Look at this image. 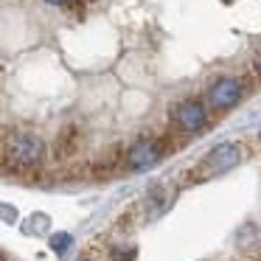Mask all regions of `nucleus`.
<instances>
[{
	"label": "nucleus",
	"instance_id": "obj_1",
	"mask_svg": "<svg viewBox=\"0 0 261 261\" xmlns=\"http://www.w3.org/2000/svg\"><path fill=\"white\" fill-rule=\"evenodd\" d=\"M3 154H6V163H12L14 169H31L42 158V141L31 132H17L6 138Z\"/></svg>",
	"mask_w": 261,
	"mask_h": 261
},
{
	"label": "nucleus",
	"instance_id": "obj_4",
	"mask_svg": "<svg viewBox=\"0 0 261 261\" xmlns=\"http://www.w3.org/2000/svg\"><path fill=\"white\" fill-rule=\"evenodd\" d=\"M242 82L239 79H219L214 87L208 90V98L214 104V110H230L233 104L242 98Z\"/></svg>",
	"mask_w": 261,
	"mask_h": 261
},
{
	"label": "nucleus",
	"instance_id": "obj_11",
	"mask_svg": "<svg viewBox=\"0 0 261 261\" xmlns=\"http://www.w3.org/2000/svg\"><path fill=\"white\" fill-rule=\"evenodd\" d=\"M255 70H258V73H261V57L255 59Z\"/></svg>",
	"mask_w": 261,
	"mask_h": 261
},
{
	"label": "nucleus",
	"instance_id": "obj_12",
	"mask_svg": "<svg viewBox=\"0 0 261 261\" xmlns=\"http://www.w3.org/2000/svg\"><path fill=\"white\" fill-rule=\"evenodd\" d=\"M79 261H90V258H79Z\"/></svg>",
	"mask_w": 261,
	"mask_h": 261
},
{
	"label": "nucleus",
	"instance_id": "obj_3",
	"mask_svg": "<svg viewBox=\"0 0 261 261\" xmlns=\"http://www.w3.org/2000/svg\"><path fill=\"white\" fill-rule=\"evenodd\" d=\"M160 154H163V149H160V143L158 141H138L135 146L126 152V169H132V171H143V169H149V166H154L160 160Z\"/></svg>",
	"mask_w": 261,
	"mask_h": 261
},
{
	"label": "nucleus",
	"instance_id": "obj_5",
	"mask_svg": "<svg viewBox=\"0 0 261 261\" xmlns=\"http://www.w3.org/2000/svg\"><path fill=\"white\" fill-rule=\"evenodd\" d=\"M205 121H208V113H205V107L199 101H182L180 107L174 110V124L180 126L182 132L202 129Z\"/></svg>",
	"mask_w": 261,
	"mask_h": 261
},
{
	"label": "nucleus",
	"instance_id": "obj_7",
	"mask_svg": "<svg viewBox=\"0 0 261 261\" xmlns=\"http://www.w3.org/2000/svg\"><path fill=\"white\" fill-rule=\"evenodd\" d=\"M70 244H73V236H70V233H54V236H51V250L57 255L68 253Z\"/></svg>",
	"mask_w": 261,
	"mask_h": 261
},
{
	"label": "nucleus",
	"instance_id": "obj_8",
	"mask_svg": "<svg viewBox=\"0 0 261 261\" xmlns=\"http://www.w3.org/2000/svg\"><path fill=\"white\" fill-rule=\"evenodd\" d=\"M110 261H135V247H115L110 253Z\"/></svg>",
	"mask_w": 261,
	"mask_h": 261
},
{
	"label": "nucleus",
	"instance_id": "obj_9",
	"mask_svg": "<svg viewBox=\"0 0 261 261\" xmlns=\"http://www.w3.org/2000/svg\"><path fill=\"white\" fill-rule=\"evenodd\" d=\"M45 225H48L45 216H31V230H34V227H37V230H42Z\"/></svg>",
	"mask_w": 261,
	"mask_h": 261
},
{
	"label": "nucleus",
	"instance_id": "obj_6",
	"mask_svg": "<svg viewBox=\"0 0 261 261\" xmlns=\"http://www.w3.org/2000/svg\"><path fill=\"white\" fill-rule=\"evenodd\" d=\"M169 202H171V197H169V191H166V186H154L146 197V205L152 208V216L163 214V211L169 208Z\"/></svg>",
	"mask_w": 261,
	"mask_h": 261
},
{
	"label": "nucleus",
	"instance_id": "obj_2",
	"mask_svg": "<svg viewBox=\"0 0 261 261\" xmlns=\"http://www.w3.org/2000/svg\"><path fill=\"white\" fill-rule=\"evenodd\" d=\"M242 160V149L236 143H219L214 146L202 160V174L205 177H214V174H222V171L233 169V166Z\"/></svg>",
	"mask_w": 261,
	"mask_h": 261
},
{
	"label": "nucleus",
	"instance_id": "obj_10",
	"mask_svg": "<svg viewBox=\"0 0 261 261\" xmlns=\"http://www.w3.org/2000/svg\"><path fill=\"white\" fill-rule=\"evenodd\" d=\"M45 3H54V6H62V3H68V0H45Z\"/></svg>",
	"mask_w": 261,
	"mask_h": 261
}]
</instances>
